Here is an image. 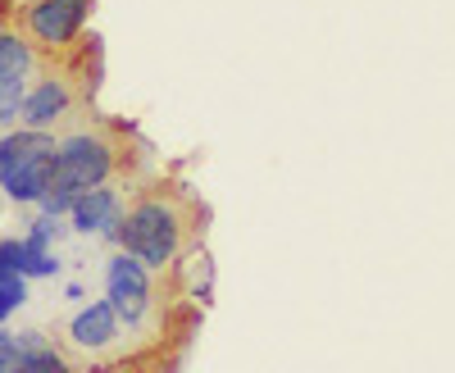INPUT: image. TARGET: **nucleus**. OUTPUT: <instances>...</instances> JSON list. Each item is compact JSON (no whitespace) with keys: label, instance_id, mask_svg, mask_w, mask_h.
I'll list each match as a JSON object with an SVG mask.
<instances>
[{"label":"nucleus","instance_id":"f257e3e1","mask_svg":"<svg viewBox=\"0 0 455 373\" xmlns=\"http://www.w3.org/2000/svg\"><path fill=\"white\" fill-rule=\"evenodd\" d=\"M187 233H192V210H187L173 192H141L124 214L119 250L137 255L150 274H164L182 259Z\"/></svg>","mask_w":455,"mask_h":373},{"label":"nucleus","instance_id":"f03ea898","mask_svg":"<svg viewBox=\"0 0 455 373\" xmlns=\"http://www.w3.org/2000/svg\"><path fill=\"white\" fill-rule=\"evenodd\" d=\"M55 151H60L55 132L10 128L0 137V192H5V201L23 210L42 205L55 186Z\"/></svg>","mask_w":455,"mask_h":373},{"label":"nucleus","instance_id":"7ed1b4c3","mask_svg":"<svg viewBox=\"0 0 455 373\" xmlns=\"http://www.w3.org/2000/svg\"><path fill=\"white\" fill-rule=\"evenodd\" d=\"M114 169H119V141L100 128H78L60 137L55 151V186L51 192L83 196L92 186H109Z\"/></svg>","mask_w":455,"mask_h":373},{"label":"nucleus","instance_id":"20e7f679","mask_svg":"<svg viewBox=\"0 0 455 373\" xmlns=\"http://www.w3.org/2000/svg\"><path fill=\"white\" fill-rule=\"evenodd\" d=\"M105 301L119 310L128 332H141L156 319V274H150L137 255L114 250L105 259Z\"/></svg>","mask_w":455,"mask_h":373},{"label":"nucleus","instance_id":"39448f33","mask_svg":"<svg viewBox=\"0 0 455 373\" xmlns=\"http://www.w3.org/2000/svg\"><path fill=\"white\" fill-rule=\"evenodd\" d=\"M92 19V0H28L23 5V28L32 46L42 51H68L83 42V28Z\"/></svg>","mask_w":455,"mask_h":373},{"label":"nucleus","instance_id":"423d86ee","mask_svg":"<svg viewBox=\"0 0 455 373\" xmlns=\"http://www.w3.org/2000/svg\"><path fill=\"white\" fill-rule=\"evenodd\" d=\"M124 192L119 186H92V192H83L78 201H73L68 210V228L83 233V237H105L109 246H119V228H124Z\"/></svg>","mask_w":455,"mask_h":373},{"label":"nucleus","instance_id":"0eeeda50","mask_svg":"<svg viewBox=\"0 0 455 373\" xmlns=\"http://www.w3.org/2000/svg\"><path fill=\"white\" fill-rule=\"evenodd\" d=\"M124 319H119V310H114L105 296L100 301H87V306H78V314L68 319V328H64V337H68V346L73 351H87V355H100V351H114L124 342Z\"/></svg>","mask_w":455,"mask_h":373},{"label":"nucleus","instance_id":"6e6552de","mask_svg":"<svg viewBox=\"0 0 455 373\" xmlns=\"http://www.w3.org/2000/svg\"><path fill=\"white\" fill-rule=\"evenodd\" d=\"M73 96L68 78H42L32 83L28 96H23V109H19V128H36V132H55V123H64L73 115Z\"/></svg>","mask_w":455,"mask_h":373},{"label":"nucleus","instance_id":"1a4fd4ad","mask_svg":"<svg viewBox=\"0 0 455 373\" xmlns=\"http://www.w3.org/2000/svg\"><path fill=\"white\" fill-rule=\"evenodd\" d=\"M14 346H19V369L14 373H78L68 364V355L46 337V332H14Z\"/></svg>","mask_w":455,"mask_h":373},{"label":"nucleus","instance_id":"9d476101","mask_svg":"<svg viewBox=\"0 0 455 373\" xmlns=\"http://www.w3.org/2000/svg\"><path fill=\"white\" fill-rule=\"evenodd\" d=\"M32 68H36L32 36H23L14 28H0V87H28Z\"/></svg>","mask_w":455,"mask_h":373},{"label":"nucleus","instance_id":"9b49d317","mask_svg":"<svg viewBox=\"0 0 455 373\" xmlns=\"http://www.w3.org/2000/svg\"><path fill=\"white\" fill-rule=\"evenodd\" d=\"M28 282L32 278H23L14 269H0V323H10L28 306Z\"/></svg>","mask_w":455,"mask_h":373},{"label":"nucleus","instance_id":"f8f14e48","mask_svg":"<svg viewBox=\"0 0 455 373\" xmlns=\"http://www.w3.org/2000/svg\"><path fill=\"white\" fill-rule=\"evenodd\" d=\"M60 269H64V259H60L55 250L32 246V242L23 237V274H28V278H55Z\"/></svg>","mask_w":455,"mask_h":373},{"label":"nucleus","instance_id":"ddd939ff","mask_svg":"<svg viewBox=\"0 0 455 373\" xmlns=\"http://www.w3.org/2000/svg\"><path fill=\"white\" fill-rule=\"evenodd\" d=\"M187 269H192V296L205 306L210 296H214V265H210V255L205 250H192V255H187Z\"/></svg>","mask_w":455,"mask_h":373},{"label":"nucleus","instance_id":"4468645a","mask_svg":"<svg viewBox=\"0 0 455 373\" xmlns=\"http://www.w3.org/2000/svg\"><path fill=\"white\" fill-rule=\"evenodd\" d=\"M23 96H28V87H0V128H14L19 123Z\"/></svg>","mask_w":455,"mask_h":373},{"label":"nucleus","instance_id":"2eb2a0df","mask_svg":"<svg viewBox=\"0 0 455 373\" xmlns=\"http://www.w3.org/2000/svg\"><path fill=\"white\" fill-rule=\"evenodd\" d=\"M0 269L23 274V237H0ZM28 278V274H23Z\"/></svg>","mask_w":455,"mask_h":373},{"label":"nucleus","instance_id":"dca6fc26","mask_svg":"<svg viewBox=\"0 0 455 373\" xmlns=\"http://www.w3.org/2000/svg\"><path fill=\"white\" fill-rule=\"evenodd\" d=\"M19 369V346L10 342V346H0V373H14Z\"/></svg>","mask_w":455,"mask_h":373},{"label":"nucleus","instance_id":"f3484780","mask_svg":"<svg viewBox=\"0 0 455 373\" xmlns=\"http://www.w3.org/2000/svg\"><path fill=\"white\" fill-rule=\"evenodd\" d=\"M64 301L83 306V301H87V287H83V282H64Z\"/></svg>","mask_w":455,"mask_h":373},{"label":"nucleus","instance_id":"a211bd4d","mask_svg":"<svg viewBox=\"0 0 455 373\" xmlns=\"http://www.w3.org/2000/svg\"><path fill=\"white\" fill-rule=\"evenodd\" d=\"M10 342H14V332H10L5 323H0V346H10Z\"/></svg>","mask_w":455,"mask_h":373}]
</instances>
